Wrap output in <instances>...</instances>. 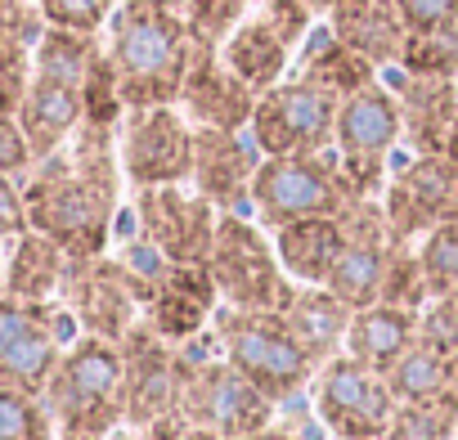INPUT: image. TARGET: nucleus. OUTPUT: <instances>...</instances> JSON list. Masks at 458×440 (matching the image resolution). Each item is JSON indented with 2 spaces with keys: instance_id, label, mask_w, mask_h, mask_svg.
<instances>
[{
  "instance_id": "obj_1",
  "label": "nucleus",
  "mask_w": 458,
  "mask_h": 440,
  "mask_svg": "<svg viewBox=\"0 0 458 440\" xmlns=\"http://www.w3.org/2000/svg\"><path fill=\"white\" fill-rule=\"evenodd\" d=\"M113 135L117 126L81 122L59 153L28 171V225L50 234L68 257H104L108 248L122 180V148Z\"/></svg>"
},
{
  "instance_id": "obj_31",
  "label": "nucleus",
  "mask_w": 458,
  "mask_h": 440,
  "mask_svg": "<svg viewBox=\"0 0 458 440\" xmlns=\"http://www.w3.org/2000/svg\"><path fill=\"white\" fill-rule=\"evenodd\" d=\"M99 41L95 32H72V28H46V37L37 41V72L41 77H59L68 86H86L95 59H99Z\"/></svg>"
},
{
  "instance_id": "obj_32",
  "label": "nucleus",
  "mask_w": 458,
  "mask_h": 440,
  "mask_svg": "<svg viewBox=\"0 0 458 440\" xmlns=\"http://www.w3.org/2000/svg\"><path fill=\"white\" fill-rule=\"evenodd\" d=\"M382 440H458V391L400 400Z\"/></svg>"
},
{
  "instance_id": "obj_43",
  "label": "nucleus",
  "mask_w": 458,
  "mask_h": 440,
  "mask_svg": "<svg viewBox=\"0 0 458 440\" xmlns=\"http://www.w3.org/2000/svg\"><path fill=\"white\" fill-rule=\"evenodd\" d=\"M28 225V202H23V189L14 184V175L0 171V239H19Z\"/></svg>"
},
{
  "instance_id": "obj_45",
  "label": "nucleus",
  "mask_w": 458,
  "mask_h": 440,
  "mask_svg": "<svg viewBox=\"0 0 458 440\" xmlns=\"http://www.w3.org/2000/svg\"><path fill=\"white\" fill-rule=\"evenodd\" d=\"M135 5H157V10H180V14H184L189 0H135Z\"/></svg>"
},
{
  "instance_id": "obj_15",
  "label": "nucleus",
  "mask_w": 458,
  "mask_h": 440,
  "mask_svg": "<svg viewBox=\"0 0 458 440\" xmlns=\"http://www.w3.org/2000/svg\"><path fill=\"white\" fill-rule=\"evenodd\" d=\"M382 207L391 220V239L418 243L440 220L458 216V162L449 153H413V162L386 175Z\"/></svg>"
},
{
  "instance_id": "obj_37",
  "label": "nucleus",
  "mask_w": 458,
  "mask_h": 440,
  "mask_svg": "<svg viewBox=\"0 0 458 440\" xmlns=\"http://www.w3.org/2000/svg\"><path fill=\"white\" fill-rule=\"evenodd\" d=\"M32 72H37L32 41H23L10 28H0V113L19 117V104H23L28 86H32Z\"/></svg>"
},
{
  "instance_id": "obj_38",
  "label": "nucleus",
  "mask_w": 458,
  "mask_h": 440,
  "mask_svg": "<svg viewBox=\"0 0 458 440\" xmlns=\"http://www.w3.org/2000/svg\"><path fill=\"white\" fill-rule=\"evenodd\" d=\"M248 5H252V0H189V5H184V23H189L198 46H216L220 50V41L248 19Z\"/></svg>"
},
{
  "instance_id": "obj_47",
  "label": "nucleus",
  "mask_w": 458,
  "mask_h": 440,
  "mask_svg": "<svg viewBox=\"0 0 458 440\" xmlns=\"http://www.w3.org/2000/svg\"><path fill=\"white\" fill-rule=\"evenodd\" d=\"M445 153H449V157L458 162V122H454V135H449V148H445Z\"/></svg>"
},
{
  "instance_id": "obj_25",
  "label": "nucleus",
  "mask_w": 458,
  "mask_h": 440,
  "mask_svg": "<svg viewBox=\"0 0 458 440\" xmlns=\"http://www.w3.org/2000/svg\"><path fill=\"white\" fill-rule=\"evenodd\" d=\"M328 28L337 41H346L377 68H395L409 41V28L395 0H337L328 10Z\"/></svg>"
},
{
  "instance_id": "obj_9",
  "label": "nucleus",
  "mask_w": 458,
  "mask_h": 440,
  "mask_svg": "<svg viewBox=\"0 0 458 440\" xmlns=\"http://www.w3.org/2000/svg\"><path fill=\"white\" fill-rule=\"evenodd\" d=\"M337 113H342V99L333 90H324L306 77H288L257 95L248 131L266 157L319 153V148H333V140H337Z\"/></svg>"
},
{
  "instance_id": "obj_3",
  "label": "nucleus",
  "mask_w": 458,
  "mask_h": 440,
  "mask_svg": "<svg viewBox=\"0 0 458 440\" xmlns=\"http://www.w3.org/2000/svg\"><path fill=\"white\" fill-rule=\"evenodd\" d=\"M46 404L59 422V431L68 436H90V440H108L122 422H126V373H122V346L95 333H81L50 386H46Z\"/></svg>"
},
{
  "instance_id": "obj_29",
  "label": "nucleus",
  "mask_w": 458,
  "mask_h": 440,
  "mask_svg": "<svg viewBox=\"0 0 458 440\" xmlns=\"http://www.w3.org/2000/svg\"><path fill=\"white\" fill-rule=\"evenodd\" d=\"M297 77H306V81L333 90L337 99H346V95H355L360 86L377 81V63H369L360 50H351L346 41H337L333 28H324V32L310 37V50H306V63H301Z\"/></svg>"
},
{
  "instance_id": "obj_23",
  "label": "nucleus",
  "mask_w": 458,
  "mask_h": 440,
  "mask_svg": "<svg viewBox=\"0 0 458 440\" xmlns=\"http://www.w3.org/2000/svg\"><path fill=\"white\" fill-rule=\"evenodd\" d=\"M279 315H284V324L293 328V337L301 342V351L319 368V364H328L333 355L346 351V333H351L355 306H346L328 283H297L293 279Z\"/></svg>"
},
{
  "instance_id": "obj_7",
  "label": "nucleus",
  "mask_w": 458,
  "mask_h": 440,
  "mask_svg": "<svg viewBox=\"0 0 458 440\" xmlns=\"http://www.w3.org/2000/svg\"><path fill=\"white\" fill-rule=\"evenodd\" d=\"M77 342V315L64 301L0 297V386L46 395L64 351Z\"/></svg>"
},
{
  "instance_id": "obj_34",
  "label": "nucleus",
  "mask_w": 458,
  "mask_h": 440,
  "mask_svg": "<svg viewBox=\"0 0 458 440\" xmlns=\"http://www.w3.org/2000/svg\"><path fill=\"white\" fill-rule=\"evenodd\" d=\"M59 422L46 404V395L0 386V440H55Z\"/></svg>"
},
{
  "instance_id": "obj_20",
  "label": "nucleus",
  "mask_w": 458,
  "mask_h": 440,
  "mask_svg": "<svg viewBox=\"0 0 458 440\" xmlns=\"http://www.w3.org/2000/svg\"><path fill=\"white\" fill-rule=\"evenodd\" d=\"M257 144L239 131L193 126V189L207 193L220 211L252 216V175H257Z\"/></svg>"
},
{
  "instance_id": "obj_10",
  "label": "nucleus",
  "mask_w": 458,
  "mask_h": 440,
  "mask_svg": "<svg viewBox=\"0 0 458 440\" xmlns=\"http://www.w3.org/2000/svg\"><path fill=\"white\" fill-rule=\"evenodd\" d=\"M400 140H404V126H400V99H395L391 86L369 81V86H360L355 95L342 99L333 148L342 153L360 198H382L386 157L395 153Z\"/></svg>"
},
{
  "instance_id": "obj_51",
  "label": "nucleus",
  "mask_w": 458,
  "mask_h": 440,
  "mask_svg": "<svg viewBox=\"0 0 458 440\" xmlns=\"http://www.w3.org/2000/svg\"><path fill=\"white\" fill-rule=\"evenodd\" d=\"M333 440H342V436H333Z\"/></svg>"
},
{
  "instance_id": "obj_17",
  "label": "nucleus",
  "mask_w": 458,
  "mask_h": 440,
  "mask_svg": "<svg viewBox=\"0 0 458 440\" xmlns=\"http://www.w3.org/2000/svg\"><path fill=\"white\" fill-rule=\"evenodd\" d=\"M122 373H126V427H148L153 418L180 409L184 360L180 346L166 342L148 319H140L122 342Z\"/></svg>"
},
{
  "instance_id": "obj_6",
  "label": "nucleus",
  "mask_w": 458,
  "mask_h": 440,
  "mask_svg": "<svg viewBox=\"0 0 458 440\" xmlns=\"http://www.w3.org/2000/svg\"><path fill=\"white\" fill-rule=\"evenodd\" d=\"M207 275L225 306L239 310H279L293 279L279 261V248L239 211H220V225L207 252Z\"/></svg>"
},
{
  "instance_id": "obj_4",
  "label": "nucleus",
  "mask_w": 458,
  "mask_h": 440,
  "mask_svg": "<svg viewBox=\"0 0 458 440\" xmlns=\"http://www.w3.org/2000/svg\"><path fill=\"white\" fill-rule=\"evenodd\" d=\"M351 202H360V189L337 148L261 157L252 175V216L270 234L284 225H297V220L342 216Z\"/></svg>"
},
{
  "instance_id": "obj_44",
  "label": "nucleus",
  "mask_w": 458,
  "mask_h": 440,
  "mask_svg": "<svg viewBox=\"0 0 458 440\" xmlns=\"http://www.w3.org/2000/svg\"><path fill=\"white\" fill-rule=\"evenodd\" d=\"M234 440H301V436H297L293 427H275V422H270V427H261V431H248V436H234Z\"/></svg>"
},
{
  "instance_id": "obj_50",
  "label": "nucleus",
  "mask_w": 458,
  "mask_h": 440,
  "mask_svg": "<svg viewBox=\"0 0 458 440\" xmlns=\"http://www.w3.org/2000/svg\"><path fill=\"white\" fill-rule=\"evenodd\" d=\"M55 440H90V436H68V431H59Z\"/></svg>"
},
{
  "instance_id": "obj_26",
  "label": "nucleus",
  "mask_w": 458,
  "mask_h": 440,
  "mask_svg": "<svg viewBox=\"0 0 458 440\" xmlns=\"http://www.w3.org/2000/svg\"><path fill=\"white\" fill-rule=\"evenodd\" d=\"M413 342H418V310H404V306H391V301H373V306L355 310L351 333H346V355H355L364 368L386 377L404 360V351Z\"/></svg>"
},
{
  "instance_id": "obj_28",
  "label": "nucleus",
  "mask_w": 458,
  "mask_h": 440,
  "mask_svg": "<svg viewBox=\"0 0 458 440\" xmlns=\"http://www.w3.org/2000/svg\"><path fill=\"white\" fill-rule=\"evenodd\" d=\"M68 252L41 234V230H23L14 252H10V266H5V292L10 297H23V301H50L59 297V283L68 275Z\"/></svg>"
},
{
  "instance_id": "obj_24",
  "label": "nucleus",
  "mask_w": 458,
  "mask_h": 440,
  "mask_svg": "<svg viewBox=\"0 0 458 440\" xmlns=\"http://www.w3.org/2000/svg\"><path fill=\"white\" fill-rule=\"evenodd\" d=\"M81 122H86V95H81V86H68L59 77L32 72V86H28V95L19 104V126H23L28 144H32V157L41 162V157L59 153Z\"/></svg>"
},
{
  "instance_id": "obj_8",
  "label": "nucleus",
  "mask_w": 458,
  "mask_h": 440,
  "mask_svg": "<svg viewBox=\"0 0 458 440\" xmlns=\"http://www.w3.org/2000/svg\"><path fill=\"white\" fill-rule=\"evenodd\" d=\"M180 360H184L180 413H184L189 422L207 427L211 436L234 440V436L261 431V427H270V422L279 418V404H275L261 386H252L225 355H220V360H211V355L189 360V355L180 351Z\"/></svg>"
},
{
  "instance_id": "obj_42",
  "label": "nucleus",
  "mask_w": 458,
  "mask_h": 440,
  "mask_svg": "<svg viewBox=\"0 0 458 440\" xmlns=\"http://www.w3.org/2000/svg\"><path fill=\"white\" fill-rule=\"evenodd\" d=\"M395 5H400V14H404L409 37L458 23V0H395Z\"/></svg>"
},
{
  "instance_id": "obj_48",
  "label": "nucleus",
  "mask_w": 458,
  "mask_h": 440,
  "mask_svg": "<svg viewBox=\"0 0 458 440\" xmlns=\"http://www.w3.org/2000/svg\"><path fill=\"white\" fill-rule=\"evenodd\" d=\"M0 297H5V257H0Z\"/></svg>"
},
{
  "instance_id": "obj_11",
  "label": "nucleus",
  "mask_w": 458,
  "mask_h": 440,
  "mask_svg": "<svg viewBox=\"0 0 458 440\" xmlns=\"http://www.w3.org/2000/svg\"><path fill=\"white\" fill-rule=\"evenodd\" d=\"M310 404L315 418L324 422L328 436L342 440H382L395 413V395L386 386L382 373L364 368L355 355H333L328 364H319L315 382H310Z\"/></svg>"
},
{
  "instance_id": "obj_30",
  "label": "nucleus",
  "mask_w": 458,
  "mask_h": 440,
  "mask_svg": "<svg viewBox=\"0 0 458 440\" xmlns=\"http://www.w3.org/2000/svg\"><path fill=\"white\" fill-rule=\"evenodd\" d=\"M386 386L400 400H427L440 391H458V368H454V351H436L427 342H413L404 351V360L386 373Z\"/></svg>"
},
{
  "instance_id": "obj_33",
  "label": "nucleus",
  "mask_w": 458,
  "mask_h": 440,
  "mask_svg": "<svg viewBox=\"0 0 458 440\" xmlns=\"http://www.w3.org/2000/svg\"><path fill=\"white\" fill-rule=\"evenodd\" d=\"M418 261L427 275V301L458 292V216L440 220L436 230L418 239Z\"/></svg>"
},
{
  "instance_id": "obj_2",
  "label": "nucleus",
  "mask_w": 458,
  "mask_h": 440,
  "mask_svg": "<svg viewBox=\"0 0 458 440\" xmlns=\"http://www.w3.org/2000/svg\"><path fill=\"white\" fill-rule=\"evenodd\" d=\"M193 32L180 10L135 5L122 0V10L108 19V59L117 72V90L126 108H153L175 104L180 86L193 63Z\"/></svg>"
},
{
  "instance_id": "obj_36",
  "label": "nucleus",
  "mask_w": 458,
  "mask_h": 440,
  "mask_svg": "<svg viewBox=\"0 0 458 440\" xmlns=\"http://www.w3.org/2000/svg\"><path fill=\"white\" fill-rule=\"evenodd\" d=\"M400 68L404 72H427V77H458V23L409 37L404 55H400Z\"/></svg>"
},
{
  "instance_id": "obj_21",
  "label": "nucleus",
  "mask_w": 458,
  "mask_h": 440,
  "mask_svg": "<svg viewBox=\"0 0 458 440\" xmlns=\"http://www.w3.org/2000/svg\"><path fill=\"white\" fill-rule=\"evenodd\" d=\"M391 90L400 99V126L404 144L413 153H445L454 122H458V77H427V72H404L395 63Z\"/></svg>"
},
{
  "instance_id": "obj_35",
  "label": "nucleus",
  "mask_w": 458,
  "mask_h": 440,
  "mask_svg": "<svg viewBox=\"0 0 458 440\" xmlns=\"http://www.w3.org/2000/svg\"><path fill=\"white\" fill-rule=\"evenodd\" d=\"M377 301H391V306H404V310H422L427 306V275H422V261H418V243L391 239V257H386V275H382V297Z\"/></svg>"
},
{
  "instance_id": "obj_13",
  "label": "nucleus",
  "mask_w": 458,
  "mask_h": 440,
  "mask_svg": "<svg viewBox=\"0 0 458 440\" xmlns=\"http://www.w3.org/2000/svg\"><path fill=\"white\" fill-rule=\"evenodd\" d=\"M310 5L301 0H261V5L220 41V59L234 68L257 95L284 81L297 41L310 32Z\"/></svg>"
},
{
  "instance_id": "obj_16",
  "label": "nucleus",
  "mask_w": 458,
  "mask_h": 440,
  "mask_svg": "<svg viewBox=\"0 0 458 440\" xmlns=\"http://www.w3.org/2000/svg\"><path fill=\"white\" fill-rule=\"evenodd\" d=\"M59 301L77 315L86 333L108 342H122L144 310L117 257H72L59 283Z\"/></svg>"
},
{
  "instance_id": "obj_5",
  "label": "nucleus",
  "mask_w": 458,
  "mask_h": 440,
  "mask_svg": "<svg viewBox=\"0 0 458 440\" xmlns=\"http://www.w3.org/2000/svg\"><path fill=\"white\" fill-rule=\"evenodd\" d=\"M220 355L234 364L252 386H261L275 404H293L315 382V360L301 351L293 328L279 310H239V306H216L211 315Z\"/></svg>"
},
{
  "instance_id": "obj_27",
  "label": "nucleus",
  "mask_w": 458,
  "mask_h": 440,
  "mask_svg": "<svg viewBox=\"0 0 458 440\" xmlns=\"http://www.w3.org/2000/svg\"><path fill=\"white\" fill-rule=\"evenodd\" d=\"M342 243H346L342 216H315V220H297V225L275 230L279 261H284L288 279H297V283H328Z\"/></svg>"
},
{
  "instance_id": "obj_49",
  "label": "nucleus",
  "mask_w": 458,
  "mask_h": 440,
  "mask_svg": "<svg viewBox=\"0 0 458 440\" xmlns=\"http://www.w3.org/2000/svg\"><path fill=\"white\" fill-rule=\"evenodd\" d=\"M108 440H140V431H135V436H122V431H113Z\"/></svg>"
},
{
  "instance_id": "obj_46",
  "label": "nucleus",
  "mask_w": 458,
  "mask_h": 440,
  "mask_svg": "<svg viewBox=\"0 0 458 440\" xmlns=\"http://www.w3.org/2000/svg\"><path fill=\"white\" fill-rule=\"evenodd\" d=\"M301 5H310V14H328L337 0H301Z\"/></svg>"
},
{
  "instance_id": "obj_39",
  "label": "nucleus",
  "mask_w": 458,
  "mask_h": 440,
  "mask_svg": "<svg viewBox=\"0 0 458 440\" xmlns=\"http://www.w3.org/2000/svg\"><path fill=\"white\" fill-rule=\"evenodd\" d=\"M41 14L50 28H72V32H99L113 10H117V0H37Z\"/></svg>"
},
{
  "instance_id": "obj_12",
  "label": "nucleus",
  "mask_w": 458,
  "mask_h": 440,
  "mask_svg": "<svg viewBox=\"0 0 458 440\" xmlns=\"http://www.w3.org/2000/svg\"><path fill=\"white\" fill-rule=\"evenodd\" d=\"M117 148H122V175L135 189L193 180V122L180 113V104L126 108Z\"/></svg>"
},
{
  "instance_id": "obj_18",
  "label": "nucleus",
  "mask_w": 458,
  "mask_h": 440,
  "mask_svg": "<svg viewBox=\"0 0 458 440\" xmlns=\"http://www.w3.org/2000/svg\"><path fill=\"white\" fill-rule=\"evenodd\" d=\"M346 225V243L333 261L328 288L346 301V306H373L382 297V275H386V257H391V220L382 198H360L342 211Z\"/></svg>"
},
{
  "instance_id": "obj_19",
  "label": "nucleus",
  "mask_w": 458,
  "mask_h": 440,
  "mask_svg": "<svg viewBox=\"0 0 458 440\" xmlns=\"http://www.w3.org/2000/svg\"><path fill=\"white\" fill-rule=\"evenodd\" d=\"M180 113L193 126H216V131H243L257 108V90L220 59L216 46H198L189 77L180 86Z\"/></svg>"
},
{
  "instance_id": "obj_22",
  "label": "nucleus",
  "mask_w": 458,
  "mask_h": 440,
  "mask_svg": "<svg viewBox=\"0 0 458 440\" xmlns=\"http://www.w3.org/2000/svg\"><path fill=\"white\" fill-rule=\"evenodd\" d=\"M216 306H220V292H216L207 266H171L162 275V283L153 288V297L144 301V319L166 342L180 346V342L207 333Z\"/></svg>"
},
{
  "instance_id": "obj_41",
  "label": "nucleus",
  "mask_w": 458,
  "mask_h": 440,
  "mask_svg": "<svg viewBox=\"0 0 458 440\" xmlns=\"http://www.w3.org/2000/svg\"><path fill=\"white\" fill-rule=\"evenodd\" d=\"M32 166H37V157H32V144H28L19 117H14V113H0V171L19 180V175H28Z\"/></svg>"
},
{
  "instance_id": "obj_14",
  "label": "nucleus",
  "mask_w": 458,
  "mask_h": 440,
  "mask_svg": "<svg viewBox=\"0 0 458 440\" xmlns=\"http://www.w3.org/2000/svg\"><path fill=\"white\" fill-rule=\"evenodd\" d=\"M135 220L140 234L171 261V266H207L220 207L207 193H184L180 184L135 189Z\"/></svg>"
},
{
  "instance_id": "obj_40",
  "label": "nucleus",
  "mask_w": 458,
  "mask_h": 440,
  "mask_svg": "<svg viewBox=\"0 0 458 440\" xmlns=\"http://www.w3.org/2000/svg\"><path fill=\"white\" fill-rule=\"evenodd\" d=\"M418 342H427L436 351H458V292L431 297L418 310Z\"/></svg>"
}]
</instances>
